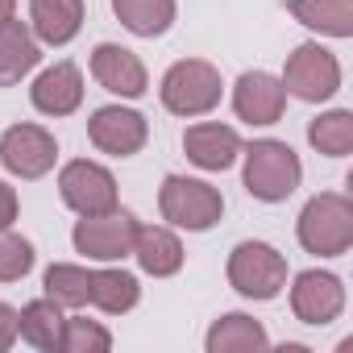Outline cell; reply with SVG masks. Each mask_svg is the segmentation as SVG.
<instances>
[{
	"label": "cell",
	"instance_id": "8",
	"mask_svg": "<svg viewBox=\"0 0 353 353\" xmlns=\"http://www.w3.org/2000/svg\"><path fill=\"white\" fill-rule=\"evenodd\" d=\"M133 237H137V221L129 212H100V216H83L71 233L75 250L92 262H117L125 254H133Z\"/></svg>",
	"mask_w": 353,
	"mask_h": 353
},
{
	"label": "cell",
	"instance_id": "5",
	"mask_svg": "<svg viewBox=\"0 0 353 353\" xmlns=\"http://www.w3.org/2000/svg\"><path fill=\"white\" fill-rule=\"evenodd\" d=\"M229 283L245 299H274L287 287V258L266 241H241L229 254Z\"/></svg>",
	"mask_w": 353,
	"mask_h": 353
},
{
	"label": "cell",
	"instance_id": "16",
	"mask_svg": "<svg viewBox=\"0 0 353 353\" xmlns=\"http://www.w3.org/2000/svg\"><path fill=\"white\" fill-rule=\"evenodd\" d=\"M30 30L46 46H67L83 30V0H30Z\"/></svg>",
	"mask_w": 353,
	"mask_h": 353
},
{
	"label": "cell",
	"instance_id": "2",
	"mask_svg": "<svg viewBox=\"0 0 353 353\" xmlns=\"http://www.w3.org/2000/svg\"><path fill=\"white\" fill-rule=\"evenodd\" d=\"M245 192L254 200H266V204H279L287 200L299 179H303V166H299V154L287 145V141H274V137H262L245 150Z\"/></svg>",
	"mask_w": 353,
	"mask_h": 353
},
{
	"label": "cell",
	"instance_id": "22",
	"mask_svg": "<svg viewBox=\"0 0 353 353\" xmlns=\"http://www.w3.org/2000/svg\"><path fill=\"white\" fill-rule=\"evenodd\" d=\"M17 332L34 345V349H59V332H63V312L54 299H34L17 312Z\"/></svg>",
	"mask_w": 353,
	"mask_h": 353
},
{
	"label": "cell",
	"instance_id": "10",
	"mask_svg": "<svg viewBox=\"0 0 353 353\" xmlns=\"http://www.w3.org/2000/svg\"><path fill=\"white\" fill-rule=\"evenodd\" d=\"M88 137L96 150L112 154V158H129L145 145L150 137V125L141 112L133 108H121V104H108V108H96L92 121H88Z\"/></svg>",
	"mask_w": 353,
	"mask_h": 353
},
{
	"label": "cell",
	"instance_id": "17",
	"mask_svg": "<svg viewBox=\"0 0 353 353\" xmlns=\"http://www.w3.org/2000/svg\"><path fill=\"white\" fill-rule=\"evenodd\" d=\"M133 258L145 274L154 279H170L179 274L183 266V245L170 229H158V225H137V237H133Z\"/></svg>",
	"mask_w": 353,
	"mask_h": 353
},
{
	"label": "cell",
	"instance_id": "30",
	"mask_svg": "<svg viewBox=\"0 0 353 353\" xmlns=\"http://www.w3.org/2000/svg\"><path fill=\"white\" fill-rule=\"evenodd\" d=\"M13 13H17V0H0V30L13 21Z\"/></svg>",
	"mask_w": 353,
	"mask_h": 353
},
{
	"label": "cell",
	"instance_id": "24",
	"mask_svg": "<svg viewBox=\"0 0 353 353\" xmlns=\"http://www.w3.org/2000/svg\"><path fill=\"white\" fill-rule=\"evenodd\" d=\"M137 299H141V287H137L133 274H125V270H92V303H96L100 312L121 316V312H129Z\"/></svg>",
	"mask_w": 353,
	"mask_h": 353
},
{
	"label": "cell",
	"instance_id": "29",
	"mask_svg": "<svg viewBox=\"0 0 353 353\" xmlns=\"http://www.w3.org/2000/svg\"><path fill=\"white\" fill-rule=\"evenodd\" d=\"M13 341H17V312L9 303H0V353H5Z\"/></svg>",
	"mask_w": 353,
	"mask_h": 353
},
{
	"label": "cell",
	"instance_id": "21",
	"mask_svg": "<svg viewBox=\"0 0 353 353\" xmlns=\"http://www.w3.org/2000/svg\"><path fill=\"white\" fill-rule=\"evenodd\" d=\"M117 21L137 38H158L174 21V0H112Z\"/></svg>",
	"mask_w": 353,
	"mask_h": 353
},
{
	"label": "cell",
	"instance_id": "15",
	"mask_svg": "<svg viewBox=\"0 0 353 353\" xmlns=\"http://www.w3.org/2000/svg\"><path fill=\"white\" fill-rule=\"evenodd\" d=\"M183 150H188V158H192L200 170H225V166L237 162L241 137H237V129L208 121V125H192V129L183 133Z\"/></svg>",
	"mask_w": 353,
	"mask_h": 353
},
{
	"label": "cell",
	"instance_id": "19",
	"mask_svg": "<svg viewBox=\"0 0 353 353\" xmlns=\"http://www.w3.org/2000/svg\"><path fill=\"white\" fill-rule=\"evenodd\" d=\"M287 13L328 38L353 34V0H287Z\"/></svg>",
	"mask_w": 353,
	"mask_h": 353
},
{
	"label": "cell",
	"instance_id": "14",
	"mask_svg": "<svg viewBox=\"0 0 353 353\" xmlns=\"http://www.w3.org/2000/svg\"><path fill=\"white\" fill-rule=\"evenodd\" d=\"M30 96H34L38 112H46V117H71L83 104V75H79L75 63H54V67H46L34 79Z\"/></svg>",
	"mask_w": 353,
	"mask_h": 353
},
{
	"label": "cell",
	"instance_id": "12",
	"mask_svg": "<svg viewBox=\"0 0 353 353\" xmlns=\"http://www.w3.org/2000/svg\"><path fill=\"white\" fill-rule=\"evenodd\" d=\"M92 75L112 96H125V100L145 96V67H141V59L133 50L117 46V42H100L92 50Z\"/></svg>",
	"mask_w": 353,
	"mask_h": 353
},
{
	"label": "cell",
	"instance_id": "3",
	"mask_svg": "<svg viewBox=\"0 0 353 353\" xmlns=\"http://www.w3.org/2000/svg\"><path fill=\"white\" fill-rule=\"evenodd\" d=\"M158 208L162 221H170L174 229H188V233H204L221 221L225 200L212 183L204 179H188V174H166V183L158 192Z\"/></svg>",
	"mask_w": 353,
	"mask_h": 353
},
{
	"label": "cell",
	"instance_id": "7",
	"mask_svg": "<svg viewBox=\"0 0 353 353\" xmlns=\"http://www.w3.org/2000/svg\"><path fill=\"white\" fill-rule=\"evenodd\" d=\"M283 88H287L291 96L307 100V104H320V100L336 96V88H341V63H336L324 46L303 42V46L287 59Z\"/></svg>",
	"mask_w": 353,
	"mask_h": 353
},
{
	"label": "cell",
	"instance_id": "1",
	"mask_svg": "<svg viewBox=\"0 0 353 353\" xmlns=\"http://www.w3.org/2000/svg\"><path fill=\"white\" fill-rule=\"evenodd\" d=\"M299 245L316 258H341L353 245V204L341 192L312 196L299 212Z\"/></svg>",
	"mask_w": 353,
	"mask_h": 353
},
{
	"label": "cell",
	"instance_id": "26",
	"mask_svg": "<svg viewBox=\"0 0 353 353\" xmlns=\"http://www.w3.org/2000/svg\"><path fill=\"white\" fill-rule=\"evenodd\" d=\"M59 349H63V353H104V349H112V336H108V328H100L96 320L75 316V320H63Z\"/></svg>",
	"mask_w": 353,
	"mask_h": 353
},
{
	"label": "cell",
	"instance_id": "28",
	"mask_svg": "<svg viewBox=\"0 0 353 353\" xmlns=\"http://www.w3.org/2000/svg\"><path fill=\"white\" fill-rule=\"evenodd\" d=\"M13 221H17V192L0 179V229H9Z\"/></svg>",
	"mask_w": 353,
	"mask_h": 353
},
{
	"label": "cell",
	"instance_id": "20",
	"mask_svg": "<svg viewBox=\"0 0 353 353\" xmlns=\"http://www.w3.org/2000/svg\"><path fill=\"white\" fill-rule=\"evenodd\" d=\"M266 345H270L266 328L254 316H241V312H229L208 328V353H258Z\"/></svg>",
	"mask_w": 353,
	"mask_h": 353
},
{
	"label": "cell",
	"instance_id": "9",
	"mask_svg": "<svg viewBox=\"0 0 353 353\" xmlns=\"http://www.w3.org/2000/svg\"><path fill=\"white\" fill-rule=\"evenodd\" d=\"M54 158H59V145L42 125H13L0 137V162L21 179H42L54 166Z\"/></svg>",
	"mask_w": 353,
	"mask_h": 353
},
{
	"label": "cell",
	"instance_id": "23",
	"mask_svg": "<svg viewBox=\"0 0 353 353\" xmlns=\"http://www.w3.org/2000/svg\"><path fill=\"white\" fill-rule=\"evenodd\" d=\"M42 287H46V299H54L59 307H88L92 303V270H83V266L54 262L46 270Z\"/></svg>",
	"mask_w": 353,
	"mask_h": 353
},
{
	"label": "cell",
	"instance_id": "6",
	"mask_svg": "<svg viewBox=\"0 0 353 353\" xmlns=\"http://www.w3.org/2000/svg\"><path fill=\"white\" fill-rule=\"evenodd\" d=\"M59 196L79 216H100V212H112L117 208V179H112L100 162L75 158L59 174Z\"/></svg>",
	"mask_w": 353,
	"mask_h": 353
},
{
	"label": "cell",
	"instance_id": "11",
	"mask_svg": "<svg viewBox=\"0 0 353 353\" xmlns=\"http://www.w3.org/2000/svg\"><path fill=\"white\" fill-rule=\"evenodd\" d=\"M345 307V287L328 270H303L291 287V312L303 324H332Z\"/></svg>",
	"mask_w": 353,
	"mask_h": 353
},
{
	"label": "cell",
	"instance_id": "25",
	"mask_svg": "<svg viewBox=\"0 0 353 353\" xmlns=\"http://www.w3.org/2000/svg\"><path fill=\"white\" fill-rule=\"evenodd\" d=\"M307 141H312L320 154H328V158H345V154L353 150V112L336 108V112L316 117V121L307 125Z\"/></svg>",
	"mask_w": 353,
	"mask_h": 353
},
{
	"label": "cell",
	"instance_id": "13",
	"mask_svg": "<svg viewBox=\"0 0 353 353\" xmlns=\"http://www.w3.org/2000/svg\"><path fill=\"white\" fill-rule=\"evenodd\" d=\"M233 108L250 125H274L287 108V88L270 71H245L233 88Z\"/></svg>",
	"mask_w": 353,
	"mask_h": 353
},
{
	"label": "cell",
	"instance_id": "27",
	"mask_svg": "<svg viewBox=\"0 0 353 353\" xmlns=\"http://www.w3.org/2000/svg\"><path fill=\"white\" fill-rule=\"evenodd\" d=\"M34 270V245L9 229H0V283H17Z\"/></svg>",
	"mask_w": 353,
	"mask_h": 353
},
{
	"label": "cell",
	"instance_id": "4",
	"mask_svg": "<svg viewBox=\"0 0 353 353\" xmlns=\"http://www.w3.org/2000/svg\"><path fill=\"white\" fill-rule=\"evenodd\" d=\"M162 104L174 117H204L221 104V71L204 59H183L162 75Z\"/></svg>",
	"mask_w": 353,
	"mask_h": 353
},
{
	"label": "cell",
	"instance_id": "18",
	"mask_svg": "<svg viewBox=\"0 0 353 353\" xmlns=\"http://www.w3.org/2000/svg\"><path fill=\"white\" fill-rule=\"evenodd\" d=\"M38 59H42V50H38L34 30L13 17L5 30H0V88L21 83V75H30L38 67Z\"/></svg>",
	"mask_w": 353,
	"mask_h": 353
}]
</instances>
